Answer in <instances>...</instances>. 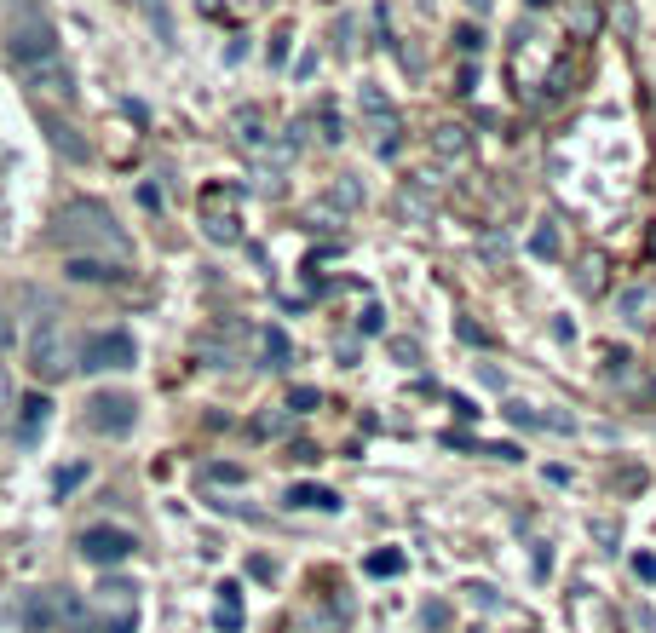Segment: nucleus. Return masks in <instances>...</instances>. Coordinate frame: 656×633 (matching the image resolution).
I'll return each instance as SVG.
<instances>
[{
    "mask_svg": "<svg viewBox=\"0 0 656 633\" xmlns=\"http://www.w3.org/2000/svg\"><path fill=\"white\" fill-rule=\"evenodd\" d=\"M52 242H64L70 254H104V259H127V236L98 202H70L52 219Z\"/></svg>",
    "mask_w": 656,
    "mask_h": 633,
    "instance_id": "1",
    "label": "nucleus"
},
{
    "mask_svg": "<svg viewBox=\"0 0 656 633\" xmlns=\"http://www.w3.org/2000/svg\"><path fill=\"white\" fill-rule=\"evenodd\" d=\"M29 369H35V380H52V386L81 369V346L70 340L64 317H41L35 323V334H29Z\"/></svg>",
    "mask_w": 656,
    "mask_h": 633,
    "instance_id": "2",
    "label": "nucleus"
},
{
    "mask_svg": "<svg viewBox=\"0 0 656 633\" xmlns=\"http://www.w3.org/2000/svg\"><path fill=\"white\" fill-rule=\"evenodd\" d=\"M87 610H93V622L104 633H133V622H139V587L133 582H104Z\"/></svg>",
    "mask_w": 656,
    "mask_h": 633,
    "instance_id": "3",
    "label": "nucleus"
},
{
    "mask_svg": "<svg viewBox=\"0 0 656 633\" xmlns=\"http://www.w3.org/2000/svg\"><path fill=\"white\" fill-rule=\"evenodd\" d=\"M133 363H139V346H133V334H121V329L87 334V346H81V369L87 375H116V369H133Z\"/></svg>",
    "mask_w": 656,
    "mask_h": 633,
    "instance_id": "4",
    "label": "nucleus"
},
{
    "mask_svg": "<svg viewBox=\"0 0 656 633\" xmlns=\"http://www.w3.org/2000/svg\"><path fill=\"white\" fill-rule=\"evenodd\" d=\"M133 421H139V403L127 398V392H93V398H87V426H93V432L121 438V432H133Z\"/></svg>",
    "mask_w": 656,
    "mask_h": 633,
    "instance_id": "5",
    "label": "nucleus"
},
{
    "mask_svg": "<svg viewBox=\"0 0 656 633\" xmlns=\"http://www.w3.org/2000/svg\"><path fill=\"white\" fill-rule=\"evenodd\" d=\"M6 52L18 58V64H41V58H52V29H47V18H18V24L6 29Z\"/></svg>",
    "mask_w": 656,
    "mask_h": 633,
    "instance_id": "6",
    "label": "nucleus"
},
{
    "mask_svg": "<svg viewBox=\"0 0 656 633\" xmlns=\"http://www.w3.org/2000/svg\"><path fill=\"white\" fill-rule=\"evenodd\" d=\"M133 547H139V541L127 536V530H116V524L81 530V559L87 564H121V559H133Z\"/></svg>",
    "mask_w": 656,
    "mask_h": 633,
    "instance_id": "7",
    "label": "nucleus"
},
{
    "mask_svg": "<svg viewBox=\"0 0 656 633\" xmlns=\"http://www.w3.org/2000/svg\"><path fill=\"white\" fill-rule=\"evenodd\" d=\"M75 282H121L127 277V259H104V254H70L64 265Z\"/></svg>",
    "mask_w": 656,
    "mask_h": 633,
    "instance_id": "8",
    "label": "nucleus"
},
{
    "mask_svg": "<svg viewBox=\"0 0 656 633\" xmlns=\"http://www.w3.org/2000/svg\"><path fill=\"white\" fill-rule=\"evenodd\" d=\"M616 311H622V323H628V329H645V323L656 317V288H645V282L622 288V294H616Z\"/></svg>",
    "mask_w": 656,
    "mask_h": 633,
    "instance_id": "9",
    "label": "nucleus"
},
{
    "mask_svg": "<svg viewBox=\"0 0 656 633\" xmlns=\"http://www.w3.org/2000/svg\"><path fill=\"white\" fill-rule=\"evenodd\" d=\"M29 81H35V93H52V98H70V70H64V58L52 52V58H41V64H29Z\"/></svg>",
    "mask_w": 656,
    "mask_h": 633,
    "instance_id": "10",
    "label": "nucleus"
},
{
    "mask_svg": "<svg viewBox=\"0 0 656 633\" xmlns=\"http://www.w3.org/2000/svg\"><path fill=\"white\" fill-rule=\"evenodd\" d=\"M288 507H305V513H334V507H340V495L323 490V484H294V490H288Z\"/></svg>",
    "mask_w": 656,
    "mask_h": 633,
    "instance_id": "11",
    "label": "nucleus"
},
{
    "mask_svg": "<svg viewBox=\"0 0 656 633\" xmlns=\"http://www.w3.org/2000/svg\"><path fill=\"white\" fill-rule=\"evenodd\" d=\"M47 421H52V403L41 398V392H35V398L24 403V421H18V438H24V444H35V438L47 432Z\"/></svg>",
    "mask_w": 656,
    "mask_h": 633,
    "instance_id": "12",
    "label": "nucleus"
},
{
    "mask_svg": "<svg viewBox=\"0 0 656 633\" xmlns=\"http://www.w3.org/2000/svg\"><path fill=\"white\" fill-rule=\"evenodd\" d=\"M219 628H225V633L242 628V599H236V587H231V582L219 587Z\"/></svg>",
    "mask_w": 656,
    "mask_h": 633,
    "instance_id": "13",
    "label": "nucleus"
},
{
    "mask_svg": "<svg viewBox=\"0 0 656 633\" xmlns=\"http://www.w3.org/2000/svg\"><path fill=\"white\" fill-rule=\"evenodd\" d=\"M369 576H403V553H369Z\"/></svg>",
    "mask_w": 656,
    "mask_h": 633,
    "instance_id": "14",
    "label": "nucleus"
},
{
    "mask_svg": "<svg viewBox=\"0 0 656 633\" xmlns=\"http://www.w3.org/2000/svg\"><path fill=\"white\" fill-rule=\"evenodd\" d=\"M47 133H52V144H58L64 156H87V150H81V144L70 139V127H64V121H52V116H47Z\"/></svg>",
    "mask_w": 656,
    "mask_h": 633,
    "instance_id": "15",
    "label": "nucleus"
},
{
    "mask_svg": "<svg viewBox=\"0 0 656 633\" xmlns=\"http://www.w3.org/2000/svg\"><path fill=\"white\" fill-rule=\"evenodd\" d=\"M576 610H582V622L593 633H605V610H599V599H576Z\"/></svg>",
    "mask_w": 656,
    "mask_h": 633,
    "instance_id": "16",
    "label": "nucleus"
},
{
    "mask_svg": "<svg viewBox=\"0 0 656 633\" xmlns=\"http://www.w3.org/2000/svg\"><path fill=\"white\" fill-rule=\"evenodd\" d=\"M530 248H536L541 259H553V254H559V236H553V231H547V225H541V231L530 236Z\"/></svg>",
    "mask_w": 656,
    "mask_h": 633,
    "instance_id": "17",
    "label": "nucleus"
},
{
    "mask_svg": "<svg viewBox=\"0 0 656 633\" xmlns=\"http://www.w3.org/2000/svg\"><path fill=\"white\" fill-rule=\"evenodd\" d=\"M288 409H294V415L317 409V392H311V386H294V392H288Z\"/></svg>",
    "mask_w": 656,
    "mask_h": 633,
    "instance_id": "18",
    "label": "nucleus"
},
{
    "mask_svg": "<svg viewBox=\"0 0 656 633\" xmlns=\"http://www.w3.org/2000/svg\"><path fill=\"white\" fill-rule=\"evenodd\" d=\"M438 150L455 156V150H461V127H438Z\"/></svg>",
    "mask_w": 656,
    "mask_h": 633,
    "instance_id": "19",
    "label": "nucleus"
},
{
    "mask_svg": "<svg viewBox=\"0 0 656 633\" xmlns=\"http://www.w3.org/2000/svg\"><path fill=\"white\" fill-rule=\"evenodd\" d=\"M12 415V375H6V363H0V421Z\"/></svg>",
    "mask_w": 656,
    "mask_h": 633,
    "instance_id": "20",
    "label": "nucleus"
},
{
    "mask_svg": "<svg viewBox=\"0 0 656 633\" xmlns=\"http://www.w3.org/2000/svg\"><path fill=\"white\" fill-rule=\"evenodd\" d=\"M633 576H639V582H656V559H651V553H639V559H633Z\"/></svg>",
    "mask_w": 656,
    "mask_h": 633,
    "instance_id": "21",
    "label": "nucleus"
},
{
    "mask_svg": "<svg viewBox=\"0 0 656 633\" xmlns=\"http://www.w3.org/2000/svg\"><path fill=\"white\" fill-rule=\"evenodd\" d=\"M265 357H271V363H282V357H288V340H282V334H265Z\"/></svg>",
    "mask_w": 656,
    "mask_h": 633,
    "instance_id": "22",
    "label": "nucleus"
},
{
    "mask_svg": "<svg viewBox=\"0 0 656 633\" xmlns=\"http://www.w3.org/2000/svg\"><path fill=\"white\" fill-rule=\"evenodd\" d=\"M426 628H449V605H426Z\"/></svg>",
    "mask_w": 656,
    "mask_h": 633,
    "instance_id": "23",
    "label": "nucleus"
},
{
    "mask_svg": "<svg viewBox=\"0 0 656 633\" xmlns=\"http://www.w3.org/2000/svg\"><path fill=\"white\" fill-rule=\"evenodd\" d=\"M582 288H587V294L599 288V259H587V265H582Z\"/></svg>",
    "mask_w": 656,
    "mask_h": 633,
    "instance_id": "24",
    "label": "nucleus"
},
{
    "mask_svg": "<svg viewBox=\"0 0 656 633\" xmlns=\"http://www.w3.org/2000/svg\"><path fill=\"white\" fill-rule=\"evenodd\" d=\"M6 346H12V311L0 305V352H6Z\"/></svg>",
    "mask_w": 656,
    "mask_h": 633,
    "instance_id": "25",
    "label": "nucleus"
},
{
    "mask_svg": "<svg viewBox=\"0 0 656 633\" xmlns=\"http://www.w3.org/2000/svg\"><path fill=\"white\" fill-rule=\"evenodd\" d=\"M467 6H472V12H490V0H467Z\"/></svg>",
    "mask_w": 656,
    "mask_h": 633,
    "instance_id": "26",
    "label": "nucleus"
}]
</instances>
